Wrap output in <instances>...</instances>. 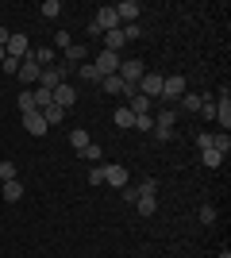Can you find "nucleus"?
<instances>
[{
    "label": "nucleus",
    "mask_w": 231,
    "mask_h": 258,
    "mask_svg": "<svg viewBox=\"0 0 231 258\" xmlns=\"http://www.w3.org/2000/svg\"><path fill=\"white\" fill-rule=\"evenodd\" d=\"M35 93V108H39V112H43L46 104H54V97H50V89H31Z\"/></svg>",
    "instance_id": "obj_29"
},
{
    "label": "nucleus",
    "mask_w": 231,
    "mask_h": 258,
    "mask_svg": "<svg viewBox=\"0 0 231 258\" xmlns=\"http://www.w3.org/2000/svg\"><path fill=\"white\" fill-rule=\"evenodd\" d=\"M197 147L200 151H212V135H197Z\"/></svg>",
    "instance_id": "obj_39"
},
{
    "label": "nucleus",
    "mask_w": 231,
    "mask_h": 258,
    "mask_svg": "<svg viewBox=\"0 0 231 258\" xmlns=\"http://www.w3.org/2000/svg\"><path fill=\"white\" fill-rule=\"evenodd\" d=\"M27 50H31V39H27V35H20V31L8 35V46H4V54H8V58H20V62H23V58H27Z\"/></svg>",
    "instance_id": "obj_5"
},
{
    "label": "nucleus",
    "mask_w": 231,
    "mask_h": 258,
    "mask_svg": "<svg viewBox=\"0 0 231 258\" xmlns=\"http://www.w3.org/2000/svg\"><path fill=\"white\" fill-rule=\"evenodd\" d=\"M62 62H66V66H73V70H77L81 62H89L85 43H69V46H66V58H62Z\"/></svg>",
    "instance_id": "obj_12"
},
{
    "label": "nucleus",
    "mask_w": 231,
    "mask_h": 258,
    "mask_svg": "<svg viewBox=\"0 0 231 258\" xmlns=\"http://www.w3.org/2000/svg\"><path fill=\"white\" fill-rule=\"evenodd\" d=\"M174 123H177V108H158L154 112V131H174Z\"/></svg>",
    "instance_id": "obj_11"
},
{
    "label": "nucleus",
    "mask_w": 231,
    "mask_h": 258,
    "mask_svg": "<svg viewBox=\"0 0 231 258\" xmlns=\"http://www.w3.org/2000/svg\"><path fill=\"white\" fill-rule=\"evenodd\" d=\"M112 8H116L120 23H139V16H143V4H139V0H120V4H112Z\"/></svg>",
    "instance_id": "obj_4"
},
{
    "label": "nucleus",
    "mask_w": 231,
    "mask_h": 258,
    "mask_svg": "<svg viewBox=\"0 0 231 258\" xmlns=\"http://www.w3.org/2000/svg\"><path fill=\"white\" fill-rule=\"evenodd\" d=\"M89 185H104V166H93V170H89Z\"/></svg>",
    "instance_id": "obj_35"
},
{
    "label": "nucleus",
    "mask_w": 231,
    "mask_h": 258,
    "mask_svg": "<svg viewBox=\"0 0 231 258\" xmlns=\"http://www.w3.org/2000/svg\"><path fill=\"white\" fill-rule=\"evenodd\" d=\"M20 170H16V162H0V181H16Z\"/></svg>",
    "instance_id": "obj_30"
},
{
    "label": "nucleus",
    "mask_w": 231,
    "mask_h": 258,
    "mask_svg": "<svg viewBox=\"0 0 231 258\" xmlns=\"http://www.w3.org/2000/svg\"><path fill=\"white\" fill-rule=\"evenodd\" d=\"M162 81H166L162 74H143V81H139V93H143V97H150V100H158V97H162Z\"/></svg>",
    "instance_id": "obj_8"
},
{
    "label": "nucleus",
    "mask_w": 231,
    "mask_h": 258,
    "mask_svg": "<svg viewBox=\"0 0 231 258\" xmlns=\"http://www.w3.org/2000/svg\"><path fill=\"white\" fill-rule=\"evenodd\" d=\"M197 108H200V93H185V97L177 100V112H189V116H193Z\"/></svg>",
    "instance_id": "obj_21"
},
{
    "label": "nucleus",
    "mask_w": 231,
    "mask_h": 258,
    "mask_svg": "<svg viewBox=\"0 0 231 258\" xmlns=\"http://www.w3.org/2000/svg\"><path fill=\"white\" fill-rule=\"evenodd\" d=\"M100 89L104 93H112V97H123V81L116 74H108V77H100Z\"/></svg>",
    "instance_id": "obj_19"
},
{
    "label": "nucleus",
    "mask_w": 231,
    "mask_h": 258,
    "mask_svg": "<svg viewBox=\"0 0 231 258\" xmlns=\"http://www.w3.org/2000/svg\"><path fill=\"white\" fill-rule=\"evenodd\" d=\"M16 77H20V81H23L27 89H31V85H39V66H35L31 58H23V62H20V74H16Z\"/></svg>",
    "instance_id": "obj_13"
},
{
    "label": "nucleus",
    "mask_w": 231,
    "mask_h": 258,
    "mask_svg": "<svg viewBox=\"0 0 231 258\" xmlns=\"http://www.w3.org/2000/svg\"><path fill=\"white\" fill-rule=\"evenodd\" d=\"M212 119H216L223 131H231V93H227V89H223L220 100H216V116H212Z\"/></svg>",
    "instance_id": "obj_7"
},
{
    "label": "nucleus",
    "mask_w": 231,
    "mask_h": 258,
    "mask_svg": "<svg viewBox=\"0 0 231 258\" xmlns=\"http://www.w3.org/2000/svg\"><path fill=\"white\" fill-rule=\"evenodd\" d=\"M120 62H123V58H120V54H112V50H100L97 58H93V66H97V70H100V77L116 74V70H120Z\"/></svg>",
    "instance_id": "obj_6"
},
{
    "label": "nucleus",
    "mask_w": 231,
    "mask_h": 258,
    "mask_svg": "<svg viewBox=\"0 0 231 258\" xmlns=\"http://www.w3.org/2000/svg\"><path fill=\"white\" fill-rule=\"evenodd\" d=\"M204 154V166H212V170H216V166H223V154L220 151H200Z\"/></svg>",
    "instance_id": "obj_32"
},
{
    "label": "nucleus",
    "mask_w": 231,
    "mask_h": 258,
    "mask_svg": "<svg viewBox=\"0 0 231 258\" xmlns=\"http://www.w3.org/2000/svg\"><path fill=\"white\" fill-rule=\"evenodd\" d=\"M81 158H89V162H100V147H97V143H89L85 151H81Z\"/></svg>",
    "instance_id": "obj_36"
},
{
    "label": "nucleus",
    "mask_w": 231,
    "mask_h": 258,
    "mask_svg": "<svg viewBox=\"0 0 231 258\" xmlns=\"http://www.w3.org/2000/svg\"><path fill=\"white\" fill-rule=\"evenodd\" d=\"M143 74H146V62H143V58H123V62H120V70H116V77H120V81H123L127 89H139Z\"/></svg>",
    "instance_id": "obj_2"
},
{
    "label": "nucleus",
    "mask_w": 231,
    "mask_h": 258,
    "mask_svg": "<svg viewBox=\"0 0 231 258\" xmlns=\"http://www.w3.org/2000/svg\"><path fill=\"white\" fill-rule=\"evenodd\" d=\"M43 119H46V127H54V123H62V119H66V108L46 104V108H43Z\"/></svg>",
    "instance_id": "obj_20"
},
{
    "label": "nucleus",
    "mask_w": 231,
    "mask_h": 258,
    "mask_svg": "<svg viewBox=\"0 0 231 258\" xmlns=\"http://www.w3.org/2000/svg\"><path fill=\"white\" fill-rule=\"evenodd\" d=\"M116 127H135V112L131 108H116Z\"/></svg>",
    "instance_id": "obj_28"
},
{
    "label": "nucleus",
    "mask_w": 231,
    "mask_h": 258,
    "mask_svg": "<svg viewBox=\"0 0 231 258\" xmlns=\"http://www.w3.org/2000/svg\"><path fill=\"white\" fill-rule=\"evenodd\" d=\"M39 16H46V20H58V16H62V0H43V4H39Z\"/></svg>",
    "instance_id": "obj_22"
},
{
    "label": "nucleus",
    "mask_w": 231,
    "mask_h": 258,
    "mask_svg": "<svg viewBox=\"0 0 231 258\" xmlns=\"http://www.w3.org/2000/svg\"><path fill=\"white\" fill-rule=\"evenodd\" d=\"M0 62H4V46H0Z\"/></svg>",
    "instance_id": "obj_41"
},
{
    "label": "nucleus",
    "mask_w": 231,
    "mask_h": 258,
    "mask_svg": "<svg viewBox=\"0 0 231 258\" xmlns=\"http://www.w3.org/2000/svg\"><path fill=\"white\" fill-rule=\"evenodd\" d=\"M197 220H200V224H216V220H220V216H216V208H212V205H200Z\"/></svg>",
    "instance_id": "obj_31"
},
{
    "label": "nucleus",
    "mask_w": 231,
    "mask_h": 258,
    "mask_svg": "<svg viewBox=\"0 0 231 258\" xmlns=\"http://www.w3.org/2000/svg\"><path fill=\"white\" fill-rule=\"evenodd\" d=\"M123 43H127V39H123V31H120V27L104 35V50H112V54H120V50H123Z\"/></svg>",
    "instance_id": "obj_17"
},
{
    "label": "nucleus",
    "mask_w": 231,
    "mask_h": 258,
    "mask_svg": "<svg viewBox=\"0 0 231 258\" xmlns=\"http://www.w3.org/2000/svg\"><path fill=\"white\" fill-rule=\"evenodd\" d=\"M0 46H8V27H0Z\"/></svg>",
    "instance_id": "obj_40"
},
{
    "label": "nucleus",
    "mask_w": 231,
    "mask_h": 258,
    "mask_svg": "<svg viewBox=\"0 0 231 258\" xmlns=\"http://www.w3.org/2000/svg\"><path fill=\"white\" fill-rule=\"evenodd\" d=\"M154 104H158V100L143 97V93H135V97H131V112H135V116H154Z\"/></svg>",
    "instance_id": "obj_16"
},
{
    "label": "nucleus",
    "mask_w": 231,
    "mask_h": 258,
    "mask_svg": "<svg viewBox=\"0 0 231 258\" xmlns=\"http://www.w3.org/2000/svg\"><path fill=\"white\" fill-rule=\"evenodd\" d=\"M4 201H8V205L23 201V181H20V177H16V181H4Z\"/></svg>",
    "instance_id": "obj_18"
},
{
    "label": "nucleus",
    "mask_w": 231,
    "mask_h": 258,
    "mask_svg": "<svg viewBox=\"0 0 231 258\" xmlns=\"http://www.w3.org/2000/svg\"><path fill=\"white\" fill-rule=\"evenodd\" d=\"M135 131H154V116H135Z\"/></svg>",
    "instance_id": "obj_34"
},
{
    "label": "nucleus",
    "mask_w": 231,
    "mask_h": 258,
    "mask_svg": "<svg viewBox=\"0 0 231 258\" xmlns=\"http://www.w3.org/2000/svg\"><path fill=\"white\" fill-rule=\"evenodd\" d=\"M104 181L112 189H123V185L131 181V173H127V166H104Z\"/></svg>",
    "instance_id": "obj_10"
},
{
    "label": "nucleus",
    "mask_w": 231,
    "mask_h": 258,
    "mask_svg": "<svg viewBox=\"0 0 231 258\" xmlns=\"http://www.w3.org/2000/svg\"><path fill=\"white\" fill-rule=\"evenodd\" d=\"M16 104H20V112H23V116H31V112H39V108H35V93H31V89H23Z\"/></svg>",
    "instance_id": "obj_23"
},
{
    "label": "nucleus",
    "mask_w": 231,
    "mask_h": 258,
    "mask_svg": "<svg viewBox=\"0 0 231 258\" xmlns=\"http://www.w3.org/2000/svg\"><path fill=\"white\" fill-rule=\"evenodd\" d=\"M69 143H73V151L81 154V151H85V147H89L93 139H89V131H85V127H77V131H69Z\"/></svg>",
    "instance_id": "obj_24"
},
{
    "label": "nucleus",
    "mask_w": 231,
    "mask_h": 258,
    "mask_svg": "<svg viewBox=\"0 0 231 258\" xmlns=\"http://www.w3.org/2000/svg\"><path fill=\"white\" fill-rule=\"evenodd\" d=\"M50 97H54V104H58V108H73V104H77V89L69 85V81H62V85H58Z\"/></svg>",
    "instance_id": "obj_9"
},
{
    "label": "nucleus",
    "mask_w": 231,
    "mask_h": 258,
    "mask_svg": "<svg viewBox=\"0 0 231 258\" xmlns=\"http://www.w3.org/2000/svg\"><path fill=\"white\" fill-rule=\"evenodd\" d=\"M185 93H189V89H185V77H181V74H170V77L162 81V97H158V104L174 108L177 100L185 97Z\"/></svg>",
    "instance_id": "obj_3"
},
{
    "label": "nucleus",
    "mask_w": 231,
    "mask_h": 258,
    "mask_svg": "<svg viewBox=\"0 0 231 258\" xmlns=\"http://www.w3.org/2000/svg\"><path fill=\"white\" fill-rule=\"evenodd\" d=\"M23 127H27V135H46V119H43V112H31V116H23Z\"/></svg>",
    "instance_id": "obj_15"
},
{
    "label": "nucleus",
    "mask_w": 231,
    "mask_h": 258,
    "mask_svg": "<svg viewBox=\"0 0 231 258\" xmlns=\"http://www.w3.org/2000/svg\"><path fill=\"white\" fill-rule=\"evenodd\" d=\"M69 43H73V39H69V31H58V35H54V46H58V50H66Z\"/></svg>",
    "instance_id": "obj_38"
},
{
    "label": "nucleus",
    "mask_w": 231,
    "mask_h": 258,
    "mask_svg": "<svg viewBox=\"0 0 231 258\" xmlns=\"http://www.w3.org/2000/svg\"><path fill=\"white\" fill-rule=\"evenodd\" d=\"M212 151H220L223 158H227V151H231V135H227V131H220V135H212Z\"/></svg>",
    "instance_id": "obj_26"
},
{
    "label": "nucleus",
    "mask_w": 231,
    "mask_h": 258,
    "mask_svg": "<svg viewBox=\"0 0 231 258\" xmlns=\"http://www.w3.org/2000/svg\"><path fill=\"white\" fill-rule=\"evenodd\" d=\"M120 31H123V39L131 43V39H139V35H143V27H139V23H123Z\"/></svg>",
    "instance_id": "obj_33"
},
{
    "label": "nucleus",
    "mask_w": 231,
    "mask_h": 258,
    "mask_svg": "<svg viewBox=\"0 0 231 258\" xmlns=\"http://www.w3.org/2000/svg\"><path fill=\"white\" fill-rule=\"evenodd\" d=\"M73 74L81 77L85 85H100V70H97V66H93V58H89V62H81V66H77V70H73Z\"/></svg>",
    "instance_id": "obj_14"
},
{
    "label": "nucleus",
    "mask_w": 231,
    "mask_h": 258,
    "mask_svg": "<svg viewBox=\"0 0 231 258\" xmlns=\"http://www.w3.org/2000/svg\"><path fill=\"white\" fill-rule=\"evenodd\" d=\"M135 208H139V216H154V212H158V197H139Z\"/></svg>",
    "instance_id": "obj_25"
},
{
    "label": "nucleus",
    "mask_w": 231,
    "mask_h": 258,
    "mask_svg": "<svg viewBox=\"0 0 231 258\" xmlns=\"http://www.w3.org/2000/svg\"><path fill=\"white\" fill-rule=\"evenodd\" d=\"M135 193L139 197H158V181H154V177H143V181L135 185Z\"/></svg>",
    "instance_id": "obj_27"
},
{
    "label": "nucleus",
    "mask_w": 231,
    "mask_h": 258,
    "mask_svg": "<svg viewBox=\"0 0 231 258\" xmlns=\"http://www.w3.org/2000/svg\"><path fill=\"white\" fill-rule=\"evenodd\" d=\"M116 27H123V23H120V16H116V8H112V4H104V8L97 12V20L89 23V35H93V39H100V35L116 31Z\"/></svg>",
    "instance_id": "obj_1"
},
{
    "label": "nucleus",
    "mask_w": 231,
    "mask_h": 258,
    "mask_svg": "<svg viewBox=\"0 0 231 258\" xmlns=\"http://www.w3.org/2000/svg\"><path fill=\"white\" fill-rule=\"evenodd\" d=\"M0 66H4V74H20V58H8V54H4Z\"/></svg>",
    "instance_id": "obj_37"
}]
</instances>
